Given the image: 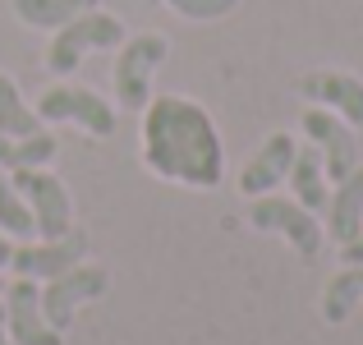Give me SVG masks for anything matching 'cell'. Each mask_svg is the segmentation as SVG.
I'll return each instance as SVG.
<instances>
[{
  "label": "cell",
  "mask_w": 363,
  "mask_h": 345,
  "mask_svg": "<svg viewBox=\"0 0 363 345\" xmlns=\"http://www.w3.org/2000/svg\"><path fill=\"white\" fill-rule=\"evenodd\" d=\"M143 166L166 185L216 189L225 175V143L212 111L194 97H152L143 106Z\"/></svg>",
  "instance_id": "cell-1"
},
{
  "label": "cell",
  "mask_w": 363,
  "mask_h": 345,
  "mask_svg": "<svg viewBox=\"0 0 363 345\" xmlns=\"http://www.w3.org/2000/svg\"><path fill=\"white\" fill-rule=\"evenodd\" d=\"M124 18L120 14H111V9H83L79 18H69V23H60L55 28V37H51V46H46V70L51 74H74L83 65V55H92V51H106V46H120L124 42Z\"/></svg>",
  "instance_id": "cell-2"
},
{
  "label": "cell",
  "mask_w": 363,
  "mask_h": 345,
  "mask_svg": "<svg viewBox=\"0 0 363 345\" xmlns=\"http://www.w3.org/2000/svg\"><path fill=\"white\" fill-rule=\"evenodd\" d=\"M166 55H170V42L161 33H138V37H124L120 42L116 79H111L120 111H143L152 102V79L166 65Z\"/></svg>",
  "instance_id": "cell-3"
},
{
  "label": "cell",
  "mask_w": 363,
  "mask_h": 345,
  "mask_svg": "<svg viewBox=\"0 0 363 345\" xmlns=\"http://www.w3.org/2000/svg\"><path fill=\"white\" fill-rule=\"evenodd\" d=\"M42 120H55V124H79L83 133H92V138H111L120 124L116 106H111L101 92L92 88H74V83H51V88L37 97L33 106Z\"/></svg>",
  "instance_id": "cell-4"
},
{
  "label": "cell",
  "mask_w": 363,
  "mask_h": 345,
  "mask_svg": "<svg viewBox=\"0 0 363 345\" xmlns=\"http://www.w3.org/2000/svg\"><path fill=\"white\" fill-rule=\"evenodd\" d=\"M248 226L253 230H272V235H285L299 258H322V221L318 212H308L303 203L281 194H262V198H248Z\"/></svg>",
  "instance_id": "cell-5"
},
{
  "label": "cell",
  "mask_w": 363,
  "mask_h": 345,
  "mask_svg": "<svg viewBox=\"0 0 363 345\" xmlns=\"http://www.w3.org/2000/svg\"><path fill=\"white\" fill-rule=\"evenodd\" d=\"M9 180H14V189L23 194V203H28V212H33L42 239H60V235L74 230V198H69V189H65V180H55L46 166L14 170Z\"/></svg>",
  "instance_id": "cell-6"
},
{
  "label": "cell",
  "mask_w": 363,
  "mask_h": 345,
  "mask_svg": "<svg viewBox=\"0 0 363 345\" xmlns=\"http://www.w3.org/2000/svg\"><path fill=\"white\" fill-rule=\"evenodd\" d=\"M111 290V272L97 263H74L69 272L51 276V281L42 285V313L46 322H51L55 332H65L74 322V309L88 300H101V295Z\"/></svg>",
  "instance_id": "cell-7"
},
{
  "label": "cell",
  "mask_w": 363,
  "mask_h": 345,
  "mask_svg": "<svg viewBox=\"0 0 363 345\" xmlns=\"http://www.w3.org/2000/svg\"><path fill=\"white\" fill-rule=\"evenodd\" d=\"M299 124H303V133H308V143L318 148L322 170H327L331 185H336V180H345L350 170L359 166V133H354V124H345L336 111L308 106Z\"/></svg>",
  "instance_id": "cell-8"
},
{
  "label": "cell",
  "mask_w": 363,
  "mask_h": 345,
  "mask_svg": "<svg viewBox=\"0 0 363 345\" xmlns=\"http://www.w3.org/2000/svg\"><path fill=\"white\" fill-rule=\"evenodd\" d=\"M0 304H5V327L14 345H65V332H55L42 313V285L37 281L14 276Z\"/></svg>",
  "instance_id": "cell-9"
},
{
  "label": "cell",
  "mask_w": 363,
  "mask_h": 345,
  "mask_svg": "<svg viewBox=\"0 0 363 345\" xmlns=\"http://www.w3.org/2000/svg\"><path fill=\"white\" fill-rule=\"evenodd\" d=\"M299 97L313 102V106L322 111H336L345 124H354V129H363V79L350 70H308L299 74Z\"/></svg>",
  "instance_id": "cell-10"
},
{
  "label": "cell",
  "mask_w": 363,
  "mask_h": 345,
  "mask_svg": "<svg viewBox=\"0 0 363 345\" xmlns=\"http://www.w3.org/2000/svg\"><path fill=\"white\" fill-rule=\"evenodd\" d=\"M83 258H88V235L74 226L69 235H60V239H42V244L14 248L9 267H14V276H28V281H51V276L69 272V267L83 263Z\"/></svg>",
  "instance_id": "cell-11"
},
{
  "label": "cell",
  "mask_w": 363,
  "mask_h": 345,
  "mask_svg": "<svg viewBox=\"0 0 363 345\" xmlns=\"http://www.w3.org/2000/svg\"><path fill=\"white\" fill-rule=\"evenodd\" d=\"M294 152H299L294 133H285V129L267 133L262 148H257L240 170V194L244 198H262V194H272L276 185H285V175H290V166H294Z\"/></svg>",
  "instance_id": "cell-12"
},
{
  "label": "cell",
  "mask_w": 363,
  "mask_h": 345,
  "mask_svg": "<svg viewBox=\"0 0 363 345\" xmlns=\"http://www.w3.org/2000/svg\"><path fill=\"white\" fill-rule=\"evenodd\" d=\"M359 230H363V161L345 180H336V189L327 198V235L336 244H350Z\"/></svg>",
  "instance_id": "cell-13"
},
{
  "label": "cell",
  "mask_w": 363,
  "mask_h": 345,
  "mask_svg": "<svg viewBox=\"0 0 363 345\" xmlns=\"http://www.w3.org/2000/svg\"><path fill=\"white\" fill-rule=\"evenodd\" d=\"M290 198L303 203L308 212H327V198H331V180L322 170V157L318 148H299L294 152V166H290Z\"/></svg>",
  "instance_id": "cell-14"
},
{
  "label": "cell",
  "mask_w": 363,
  "mask_h": 345,
  "mask_svg": "<svg viewBox=\"0 0 363 345\" xmlns=\"http://www.w3.org/2000/svg\"><path fill=\"white\" fill-rule=\"evenodd\" d=\"M55 152H60V143H55V133H46V129L28 133V138H5V133H0V170H5V175L51 166Z\"/></svg>",
  "instance_id": "cell-15"
},
{
  "label": "cell",
  "mask_w": 363,
  "mask_h": 345,
  "mask_svg": "<svg viewBox=\"0 0 363 345\" xmlns=\"http://www.w3.org/2000/svg\"><path fill=\"white\" fill-rule=\"evenodd\" d=\"M101 0H9V9H14L18 23L28 28H46V33H55L60 23H69V18H79L83 9H97Z\"/></svg>",
  "instance_id": "cell-16"
},
{
  "label": "cell",
  "mask_w": 363,
  "mask_h": 345,
  "mask_svg": "<svg viewBox=\"0 0 363 345\" xmlns=\"http://www.w3.org/2000/svg\"><path fill=\"white\" fill-rule=\"evenodd\" d=\"M363 300V263H345V272H336L322 290V318L327 322H345Z\"/></svg>",
  "instance_id": "cell-17"
},
{
  "label": "cell",
  "mask_w": 363,
  "mask_h": 345,
  "mask_svg": "<svg viewBox=\"0 0 363 345\" xmlns=\"http://www.w3.org/2000/svg\"><path fill=\"white\" fill-rule=\"evenodd\" d=\"M37 129H42V115L28 106L18 83L0 70V133H5V138H28V133H37Z\"/></svg>",
  "instance_id": "cell-18"
},
{
  "label": "cell",
  "mask_w": 363,
  "mask_h": 345,
  "mask_svg": "<svg viewBox=\"0 0 363 345\" xmlns=\"http://www.w3.org/2000/svg\"><path fill=\"white\" fill-rule=\"evenodd\" d=\"M0 230H5V235H14V239H33L37 235L33 212H28L23 194L14 189V180H9V175H0Z\"/></svg>",
  "instance_id": "cell-19"
},
{
  "label": "cell",
  "mask_w": 363,
  "mask_h": 345,
  "mask_svg": "<svg viewBox=\"0 0 363 345\" xmlns=\"http://www.w3.org/2000/svg\"><path fill=\"white\" fill-rule=\"evenodd\" d=\"M170 5L179 18H194V23H212V18H225L240 9V0H161Z\"/></svg>",
  "instance_id": "cell-20"
},
{
  "label": "cell",
  "mask_w": 363,
  "mask_h": 345,
  "mask_svg": "<svg viewBox=\"0 0 363 345\" xmlns=\"http://www.w3.org/2000/svg\"><path fill=\"white\" fill-rule=\"evenodd\" d=\"M340 258H345V263H363V230L350 239V244H340Z\"/></svg>",
  "instance_id": "cell-21"
},
{
  "label": "cell",
  "mask_w": 363,
  "mask_h": 345,
  "mask_svg": "<svg viewBox=\"0 0 363 345\" xmlns=\"http://www.w3.org/2000/svg\"><path fill=\"white\" fill-rule=\"evenodd\" d=\"M9 258H14V244H9V239L0 235V267H9Z\"/></svg>",
  "instance_id": "cell-22"
},
{
  "label": "cell",
  "mask_w": 363,
  "mask_h": 345,
  "mask_svg": "<svg viewBox=\"0 0 363 345\" xmlns=\"http://www.w3.org/2000/svg\"><path fill=\"white\" fill-rule=\"evenodd\" d=\"M0 345H14L9 341V327H5V304H0Z\"/></svg>",
  "instance_id": "cell-23"
}]
</instances>
